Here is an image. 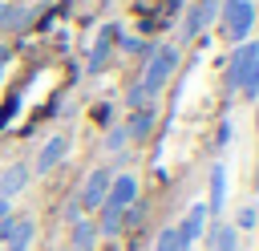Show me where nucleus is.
Segmentation results:
<instances>
[{
  "mask_svg": "<svg viewBox=\"0 0 259 251\" xmlns=\"http://www.w3.org/2000/svg\"><path fill=\"white\" fill-rule=\"evenodd\" d=\"M109 182H113V170L109 166H97L89 178H85V186H81V211H97L101 202H105V194H109Z\"/></svg>",
  "mask_w": 259,
  "mask_h": 251,
  "instance_id": "4",
  "label": "nucleus"
},
{
  "mask_svg": "<svg viewBox=\"0 0 259 251\" xmlns=\"http://www.w3.org/2000/svg\"><path fill=\"white\" fill-rule=\"evenodd\" d=\"M206 219H210V215H206V202H194V206L186 211V219L178 223V239H182V247H186V251H190V247H194V239L206 231Z\"/></svg>",
  "mask_w": 259,
  "mask_h": 251,
  "instance_id": "8",
  "label": "nucleus"
},
{
  "mask_svg": "<svg viewBox=\"0 0 259 251\" xmlns=\"http://www.w3.org/2000/svg\"><path fill=\"white\" fill-rule=\"evenodd\" d=\"M121 130H125V138H130V142H142V138H150V130H154V109H150V105L134 109V113H130V121H125Z\"/></svg>",
  "mask_w": 259,
  "mask_h": 251,
  "instance_id": "12",
  "label": "nucleus"
},
{
  "mask_svg": "<svg viewBox=\"0 0 259 251\" xmlns=\"http://www.w3.org/2000/svg\"><path fill=\"white\" fill-rule=\"evenodd\" d=\"M8 57H12V53H8L4 45H0V73H4V65H8Z\"/></svg>",
  "mask_w": 259,
  "mask_h": 251,
  "instance_id": "23",
  "label": "nucleus"
},
{
  "mask_svg": "<svg viewBox=\"0 0 259 251\" xmlns=\"http://www.w3.org/2000/svg\"><path fill=\"white\" fill-rule=\"evenodd\" d=\"M8 20H12V8H8V4H0V32L8 28Z\"/></svg>",
  "mask_w": 259,
  "mask_h": 251,
  "instance_id": "22",
  "label": "nucleus"
},
{
  "mask_svg": "<svg viewBox=\"0 0 259 251\" xmlns=\"http://www.w3.org/2000/svg\"><path fill=\"white\" fill-rule=\"evenodd\" d=\"M219 28L231 45H243L247 32L255 28V4L251 0H223L219 4Z\"/></svg>",
  "mask_w": 259,
  "mask_h": 251,
  "instance_id": "3",
  "label": "nucleus"
},
{
  "mask_svg": "<svg viewBox=\"0 0 259 251\" xmlns=\"http://www.w3.org/2000/svg\"><path fill=\"white\" fill-rule=\"evenodd\" d=\"M231 134H235V130H231V121H223V126H219V146H227V142H231Z\"/></svg>",
  "mask_w": 259,
  "mask_h": 251,
  "instance_id": "21",
  "label": "nucleus"
},
{
  "mask_svg": "<svg viewBox=\"0 0 259 251\" xmlns=\"http://www.w3.org/2000/svg\"><path fill=\"white\" fill-rule=\"evenodd\" d=\"M154 251H186L182 239H178V227H162L158 239H154Z\"/></svg>",
  "mask_w": 259,
  "mask_h": 251,
  "instance_id": "18",
  "label": "nucleus"
},
{
  "mask_svg": "<svg viewBox=\"0 0 259 251\" xmlns=\"http://www.w3.org/2000/svg\"><path fill=\"white\" fill-rule=\"evenodd\" d=\"M4 121H8V117H4V109H0V126H4Z\"/></svg>",
  "mask_w": 259,
  "mask_h": 251,
  "instance_id": "25",
  "label": "nucleus"
},
{
  "mask_svg": "<svg viewBox=\"0 0 259 251\" xmlns=\"http://www.w3.org/2000/svg\"><path fill=\"white\" fill-rule=\"evenodd\" d=\"M32 231H36V223H32V215H24V219H12V227H8V251H24L28 247V239H32Z\"/></svg>",
  "mask_w": 259,
  "mask_h": 251,
  "instance_id": "13",
  "label": "nucleus"
},
{
  "mask_svg": "<svg viewBox=\"0 0 259 251\" xmlns=\"http://www.w3.org/2000/svg\"><path fill=\"white\" fill-rule=\"evenodd\" d=\"M259 57V45L255 40H243V45H235V53L227 57V89L231 93H239V81H243V73H247V65Z\"/></svg>",
  "mask_w": 259,
  "mask_h": 251,
  "instance_id": "5",
  "label": "nucleus"
},
{
  "mask_svg": "<svg viewBox=\"0 0 259 251\" xmlns=\"http://www.w3.org/2000/svg\"><path fill=\"white\" fill-rule=\"evenodd\" d=\"M174 69H178V49H174V45H158V49L150 53V61H146L142 81H138V89L146 93V101H150L154 93H162V85L174 77Z\"/></svg>",
  "mask_w": 259,
  "mask_h": 251,
  "instance_id": "2",
  "label": "nucleus"
},
{
  "mask_svg": "<svg viewBox=\"0 0 259 251\" xmlns=\"http://www.w3.org/2000/svg\"><path fill=\"white\" fill-rule=\"evenodd\" d=\"M121 49H125V53H138V57H150V53H154L150 40H138V36H121Z\"/></svg>",
  "mask_w": 259,
  "mask_h": 251,
  "instance_id": "19",
  "label": "nucleus"
},
{
  "mask_svg": "<svg viewBox=\"0 0 259 251\" xmlns=\"http://www.w3.org/2000/svg\"><path fill=\"white\" fill-rule=\"evenodd\" d=\"M239 93H243L247 101H259V57L247 65V73H243V81H239Z\"/></svg>",
  "mask_w": 259,
  "mask_h": 251,
  "instance_id": "16",
  "label": "nucleus"
},
{
  "mask_svg": "<svg viewBox=\"0 0 259 251\" xmlns=\"http://www.w3.org/2000/svg\"><path fill=\"white\" fill-rule=\"evenodd\" d=\"M93 243H97V223L77 219L73 223V251H93Z\"/></svg>",
  "mask_w": 259,
  "mask_h": 251,
  "instance_id": "15",
  "label": "nucleus"
},
{
  "mask_svg": "<svg viewBox=\"0 0 259 251\" xmlns=\"http://www.w3.org/2000/svg\"><path fill=\"white\" fill-rule=\"evenodd\" d=\"M210 243H214V251H235V247H239V231L219 219V223L210 227Z\"/></svg>",
  "mask_w": 259,
  "mask_h": 251,
  "instance_id": "14",
  "label": "nucleus"
},
{
  "mask_svg": "<svg viewBox=\"0 0 259 251\" xmlns=\"http://www.w3.org/2000/svg\"><path fill=\"white\" fill-rule=\"evenodd\" d=\"M134 202H138V178H134V174H113L109 194H105V202L97 206V211H101L97 231H101V235H117V231H121V215H125Z\"/></svg>",
  "mask_w": 259,
  "mask_h": 251,
  "instance_id": "1",
  "label": "nucleus"
},
{
  "mask_svg": "<svg viewBox=\"0 0 259 251\" xmlns=\"http://www.w3.org/2000/svg\"><path fill=\"white\" fill-rule=\"evenodd\" d=\"M235 231H259V206L255 202H247L239 215H235V223H231Z\"/></svg>",
  "mask_w": 259,
  "mask_h": 251,
  "instance_id": "17",
  "label": "nucleus"
},
{
  "mask_svg": "<svg viewBox=\"0 0 259 251\" xmlns=\"http://www.w3.org/2000/svg\"><path fill=\"white\" fill-rule=\"evenodd\" d=\"M219 20V0H194V8L186 12V24H182V36H202L210 24Z\"/></svg>",
  "mask_w": 259,
  "mask_h": 251,
  "instance_id": "6",
  "label": "nucleus"
},
{
  "mask_svg": "<svg viewBox=\"0 0 259 251\" xmlns=\"http://www.w3.org/2000/svg\"><path fill=\"white\" fill-rule=\"evenodd\" d=\"M125 142H130V138H125V130H109V134H105V150H121Z\"/></svg>",
  "mask_w": 259,
  "mask_h": 251,
  "instance_id": "20",
  "label": "nucleus"
},
{
  "mask_svg": "<svg viewBox=\"0 0 259 251\" xmlns=\"http://www.w3.org/2000/svg\"><path fill=\"white\" fill-rule=\"evenodd\" d=\"M117 36H121L117 24H105V28L97 32V40H93V49H89V73H101V69L109 65V49H113Z\"/></svg>",
  "mask_w": 259,
  "mask_h": 251,
  "instance_id": "7",
  "label": "nucleus"
},
{
  "mask_svg": "<svg viewBox=\"0 0 259 251\" xmlns=\"http://www.w3.org/2000/svg\"><path fill=\"white\" fill-rule=\"evenodd\" d=\"M8 219V198H0V223Z\"/></svg>",
  "mask_w": 259,
  "mask_h": 251,
  "instance_id": "24",
  "label": "nucleus"
},
{
  "mask_svg": "<svg viewBox=\"0 0 259 251\" xmlns=\"http://www.w3.org/2000/svg\"><path fill=\"white\" fill-rule=\"evenodd\" d=\"M223 206H227V166H223V162H214V170H210V198H206V215H223Z\"/></svg>",
  "mask_w": 259,
  "mask_h": 251,
  "instance_id": "11",
  "label": "nucleus"
},
{
  "mask_svg": "<svg viewBox=\"0 0 259 251\" xmlns=\"http://www.w3.org/2000/svg\"><path fill=\"white\" fill-rule=\"evenodd\" d=\"M255 130H259V109H255Z\"/></svg>",
  "mask_w": 259,
  "mask_h": 251,
  "instance_id": "26",
  "label": "nucleus"
},
{
  "mask_svg": "<svg viewBox=\"0 0 259 251\" xmlns=\"http://www.w3.org/2000/svg\"><path fill=\"white\" fill-rule=\"evenodd\" d=\"M65 154H69V138H65V134H57V138H49V142L40 146V154H36V166H32V170H36V174H49L53 166H61V158H65Z\"/></svg>",
  "mask_w": 259,
  "mask_h": 251,
  "instance_id": "9",
  "label": "nucleus"
},
{
  "mask_svg": "<svg viewBox=\"0 0 259 251\" xmlns=\"http://www.w3.org/2000/svg\"><path fill=\"white\" fill-rule=\"evenodd\" d=\"M28 178H32V170H28L24 162H12V166H4V170H0V198H12V194H20V190L28 186Z\"/></svg>",
  "mask_w": 259,
  "mask_h": 251,
  "instance_id": "10",
  "label": "nucleus"
}]
</instances>
